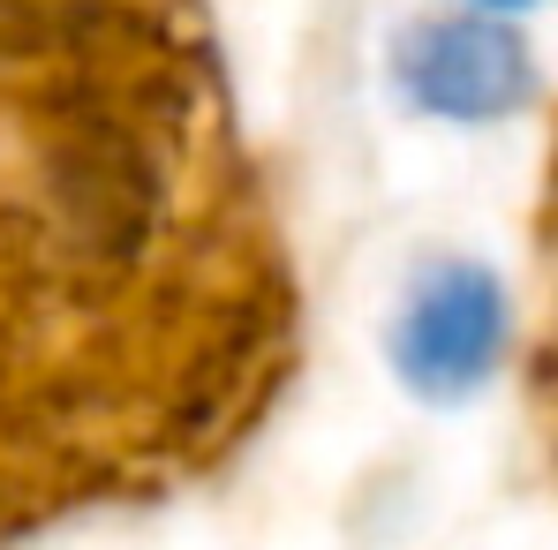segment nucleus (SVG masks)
<instances>
[{
    "mask_svg": "<svg viewBox=\"0 0 558 550\" xmlns=\"http://www.w3.org/2000/svg\"><path fill=\"white\" fill-rule=\"evenodd\" d=\"M15 8H31V15H69V8H84V0H15Z\"/></svg>",
    "mask_w": 558,
    "mask_h": 550,
    "instance_id": "obj_3",
    "label": "nucleus"
},
{
    "mask_svg": "<svg viewBox=\"0 0 558 550\" xmlns=\"http://www.w3.org/2000/svg\"><path fill=\"white\" fill-rule=\"evenodd\" d=\"M506 355V286L483 265H430L392 317V369L415 400H468Z\"/></svg>",
    "mask_w": 558,
    "mask_h": 550,
    "instance_id": "obj_2",
    "label": "nucleus"
},
{
    "mask_svg": "<svg viewBox=\"0 0 558 550\" xmlns=\"http://www.w3.org/2000/svg\"><path fill=\"white\" fill-rule=\"evenodd\" d=\"M475 8H490V15H513V8H536V0H475Z\"/></svg>",
    "mask_w": 558,
    "mask_h": 550,
    "instance_id": "obj_4",
    "label": "nucleus"
},
{
    "mask_svg": "<svg viewBox=\"0 0 558 550\" xmlns=\"http://www.w3.org/2000/svg\"><path fill=\"white\" fill-rule=\"evenodd\" d=\"M392 84L415 113H438V121H506L536 91V53L490 8L483 15H438V23L400 30Z\"/></svg>",
    "mask_w": 558,
    "mask_h": 550,
    "instance_id": "obj_1",
    "label": "nucleus"
}]
</instances>
